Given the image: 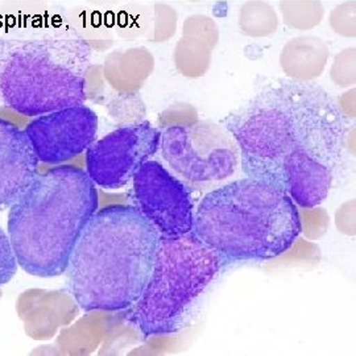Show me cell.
<instances>
[{
    "label": "cell",
    "mask_w": 356,
    "mask_h": 356,
    "mask_svg": "<svg viewBox=\"0 0 356 356\" xmlns=\"http://www.w3.org/2000/svg\"><path fill=\"white\" fill-rule=\"evenodd\" d=\"M335 113L325 97L297 86L259 98L227 128L243 175L280 188L304 209L326 201L343 148Z\"/></svg>",
    "instance_id": "obj_1"
},
{
    "label": "cell",
    "mask_w": 356,
    "mask_h": 356,
    "mask_svg": "<svg viewBox=\"0 0 356 356\" xmlns=\"http://www.w3.org/2000/svg\"><path fill=\"white\" fill-rule=\"evenodd\" d=\"M159 239L135 206L98 209L69 259L67 291L85 312L126 310L148 284Z\"/></svg>",
    "instance_id": "obj_2"
},
{
    "label": "cell",
    "mask_w": 356,
    "mask_h": 356,
    "mask_svg": "<svg viewBox=\"0 0 356 356\" xmlns=\"http://www.w3.org/2000/svg\"><path fill=\"white\" fill-rule=\"evenodd\" d=\"M98 209V191L86 170L60 164L38 173L10 206L8 234L17 266L38 277L64 275Z\"/></svg>",
    "instance_id": "obj_3"
},
{
    "label": "cell",
    "mask_w": 356,
    "mask_h": 356,
    "mask_svg": "<svg viewBox=\"0 0 356 356\" xmlns=\"http://www.w3.org/2000/svg\"><path fill=\"white\" fill-rule=\"evenodd\" d=\"M90 47L69 26L26 20L0 36V103L38 116L86 101Z\"/></svg>",
    "instance_id": "obj_4"
},
{
    "label": "cell",
    "mask_w": 356,
    "mask_h": 356,
    "mask_svg": "<svg viewBox=\"0 0 356 356\" xmlns=\"http://www.w3.org/2000/svg\"><path fill=\"white\" fill-rule=\"evenodd\" d=\"M301 232L292 198L257 178L229 181L206 193L194 211L193 234L227 264L277 257L291 250Z\"/></svg>",
    "instance_id": "obj_5"
},
{
    "label": "cell",
    "mask_w": 356,
    "mask_h": 356,
    "mask_svg": "<svg viewBox=\"0 0 356 356\" xmlns=\"http://www.w3.org/2000/svg\"><path fill=\"white\" fill-rule=\"evenodd\" d=\"M225 266L226 259L193 232L160 236L151 277L126 318L144 337L177 332Z\"/></svg>",
    "instance_id": "obj_6"
},
{
    "label": "cell",
    "mask_w": 356,
    "mask_h": 356,
    "mask_svg": "<svg viewBox=\"0 0 356 356\" xmlns=\"http://www.w3.org/2000/svg\"><path fill=\"white\" fill-rule=\"evenodd\" d=\"M161 163L194 194L229 182L241 169V149L229 129L211 120L168 126L161 132Z\"/></svg>",
    "instance_id": "obj_7"
},
{
    "label": "cell",
    "mask_w": 356,
    "mask_h": 356,
    "mask_svg": "<svg viewBox=\"0 0 356 356\" xmlns=\"http://www.w3.org/2000/svg\"><path fill=\"white\" fill-rule=\"evenodd\" d=\"M129 198L160 236L176 238L193 232L195 195L161 161L148 160L131 181Z\"/></svg>",
    "instance_id": "obj_8"
},
{
    "label": "cell",
    "mask_w": 356,
    "mask_h": 356,
    "mask_svg": "<svg viewBox=\"0 0 356 356\" xmlns=\"http://www.w3.org/2000/svg\"><path fill=\"white\" fill-rule=\"evenodd\" d=\"M161 132L149 122L116 128L95 140L86 152V173L95 186L120 191L132 181L145 161L159 151Z\"/></svg>",
    "instance_id": "obj_9"
},
{
    "label": "cell",
    "mask_w": 356,
    "mask_h": 356,
    "mask_svg": "<svg viewBox=\"0 0 356 356\" xmlns=\"http://www.w3.org/2000/svg\"><path fill=\"white\" fill-rule=\"evenodd\" d=\"M24 132L38 161L60 165L76 159L95 141L98 115L85 104L70 106L35 116Z\"/></svg>",
    "instance_id": "obj_10"
},
{
    "label": "cell",
    "mask_w": 356,
    "mask_h": 356,
    "mask_svg": "<svg viewBox=\"0 0 356 356\" xmlns=\"http://www.w3.org/2000/svg\"><path fill=\"white\" fill-rule=\"evenodd\" d=\"M38 170V159L26 132L0 116V211L26 191Z\"/></svg>",
    "instance_id": "obj_11"
},
{
    "label": "cell",
    "mask_w": 356,
    "mask_h": 356,
    "mask_svg": "<svg viewBox=\"0 0 356 356\" xmlns=\"http://www.w3.org/2000/svg\"><path fill=\"white\" fill-rule=\"evenodd\" d=\"M329 49L322 40L301 36L291 40L281 51L280 63L284 72L298 79L318 76L327 63Z\"/></svg>",
    "instance_id": "obj_12"
},
{
    "label": "cell",
    "mask_w": 356,
    "mask_h": 356,
    "mask_svg": "<svg viewBox=\"0 0 356 356\" xmlns=\"http://www.w3.org/2000/svg\"><path fill=\"white\" fill-rule=\"evenodd\" d=\"M152 66V54L145 48L114 51L106 61V76L116 89L128 91L140 88L141 81L151 73Z\"/></svg>",
    "instance_id": "obj_13"
},
{
    "label": "cell",
    "mask_w": 356,
    "mask_h": 356,
    "mask_svg": "<svg viewBox=\"0 0 356 356\" xmlns=\"http://www.w3.org/2000/svg\"><path fill=\"white\" fill-rule=\"evenodd\" d=\"M67 22L70 28L90 48L103 51L113 45L114 31L106 15L89 8L76 7L67 15Z\"/></svg>",
    "instance_id": "obj_14"
},
{
    "label": "cell",
    "mask_w": 356,
    "mask_h": 356,
    "mask_svg": "<svg viewBox=\"0 0 356 356\" xmlns=\"http://www.w3.org/2000/svg\"><path fill=\"white\" fill-rule=\"evenodd\" d=\"M239 26L250 38H268L279 28V17L275 8L263 0L244 3L239 13Z\"/></svg>",
    "instance_id": "obj_15"
},
{
    "label": "cell",
    "mask_w": 356,
    "mask_h": 356,
    "mask_svg": "<svg viewBox=\"0 0 356 356\" xmlns=\"http://www.w3.org/2000/svg\"><path fill=\"white\" fill-rule=\"evenodd\" d=\"M211 49L202 40L182 36L175 51V61L185 76H204L210 64Z\"/></svg>",
    "instance_id": "obj_16"
},
{
    "label": "cell",
    "mask_w": 356,
    "mask_h": 356,
    "mask_svg": "<svg viewBox=\"0 0 356 356\" xmlns=\"http://www.w3.org/2000/svg\"><path fill=\"white\" fill-rule=\"evenodd\" d=\"M282 20L297 31H309L321 24L325 8L318 0H281Z\"/></svg>",
    "instance_id": "obj_17"
},
{
    "label": "cell",
    "mask_w": 356,
    "mask_h": 356,
    "mask_svg": "<svg viewBox=\"0 0 356 356\" xmlns=\"http://www.w3.org/2000/svg\"><path fill=\"white\" fill-rule=\"evenodd\" d=\"M178 13L165 3L154 4L153 16V41L164 42L177 32Z\"/></svg>",
    "instance_id": "obj_18"
},
{
    "label": "cell",
    "mask_w": 356,
    "mask_h": 356,
    "mask_svg": "<svg viewBox=\"0 0 356 356\" xmlns=\"http://www.w3.org/2000/svg\"><path fill=\"white\" fill-rule=\"evenodd\" d=\"M182 36L202 40L214 48L219 40V29L211 17L204 15H191L184 22Z\"/></svg>",
    "instance_id": "obj_19"
},
{
    "label": "cell",
    "mask_w": 356,
    "mask_h": 356,
    "mask_svg": "<svg viewBox=\"0 0 356 356\" xmlns=\"http://www.w3.org/2000/svg\"><path fill=\"white\" fill-rule=\"evenodd\" d=\"M331 29L343 38H355L356 1L350 0L335 7L329 17Z\"/></svg>",
    "instance_id": "obj_20"
},
{
    "label": "cell",
    "mask_w": 356,
    "mask_h": 356,
    "mask_svg": "<svg viewBox=\"0 0 356 356\" xmlns=\"http://www.w3.org/2000/svg\"><path fill=\"white\" fill-rule=\"evenodd\" d=\"M331 76L339 86H350L355 81V48L341 51L331 69Z\"/></svg>",
    "instance_id": "obj_21"
},
{
    "label": "cell",
    "mask_w": 356,
    "mask_h": 356,
    "mask_svg": "<svg viewBox=\"0 0 356 356\" xmlns=\"http://www.w3.org/2000/svg\"><path fill=\"white\" fill-rule=\"evenodd\" d=\"M143 7L136 8H128L120 13L118 19L119 33L124 38L132 36H140L148 28V17L147 13L141 11Z\"/></svg>",
    "instance_id": "obj_22"
},
{
    "label": "cell",
    "mask_w": 356,
    "mask_h": 356,
    "mask_svg": "<svg viewBox=\"0 0 356 356\" xmlns=\"http://www.w3.org/2000/svg\"><path fill=\"white\" fill-rule=\"evenodd\" d=\"M17 272V261L7 234L0 227V286L13 280Z\"/></svg>",
    "instance_id": "obj_23"
}]
</instances>
